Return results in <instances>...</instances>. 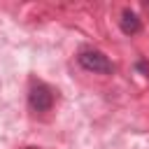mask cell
<instances>
[{
  "instance_id": "cell-1",
  "label": "cell",
  "mask_w": 149,
  "mask_h": 149,
  "mask_svg": "<svg viewBox=\"0 0 149 149\" xmlns=\"http://www.w3.org/2000/svg\"><path fill=\"white\" fill-rule=\"evenodd\" d=\"M28 102L33 112H49L54 105V93L47 84H33L28 93Z\"/></svg>"
},
{
  "instance_id": "cell-2",
  "label": "cell",
  "mask_w": 149,
  "mask_h": 149,
  "mask_svg": "<svg viewBox=\"0 0 149 149\" xmlns=\"http://www.w3.org/2000/svg\"><path fill=\"white\" fill-rule=\"evenodd\" d=\"M79 65L88 72H100V74L112 72V63L107 61V56L102 51H81L79 54Z\"/></svg>"
},
{
  "instance_id": "cell-3",
  "label": "cell",
  "mask_w": 149,
  "mask_h": 149,
  "mask_svg": "<svg viewBox=\"0 0 149 149\" xmlns=\"http://www.w3.org/2000/svg\"><path fill=\"white\" fill-rule=\"evenodd\" d=\"M121 30H123L126 35H135V33H140V19H137L135 12L123 9V14H121Z\"/></svg>"
}]
</instances>
